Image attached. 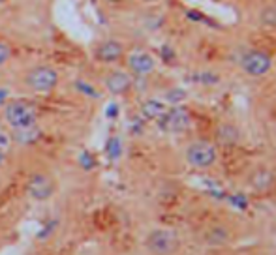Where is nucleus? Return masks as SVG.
Returning a JSON list of instances; mask_svg holds the SVG:
<instances>
[{
  "instance_id": "f257e3e1",
  "label": "nucleus",
  "mask_w": 276,
  "mask_h": 255,
  "mask_svg": "<svg viewBox=\"0 0 276 255\" xmlns=\"http://www.w3.org/2000/svg\"><path fill=\"white\" fill-rule=\"evenodd\" d=\"M38 107L26 99H10L2 109V118L15 133L30 131L38 128Z\"/></svg>"
},
{
  "instance_id": "f03ea898",
  "label": "nucleus",
  "mask_w": 276,
  "mask_h": 255,
  "mask_svg": "<svg viewBox=\"0 0 276 255\" xmlns=\"http://www.w3.org/2000/svg\"><path fill=\"white\" fill-rule=\"evenodd\" d=\"M23 83L34 94H51L60 83V73L51 64H36L28 68Z\"/></svg>"
},
{
  "instance_id": "7ed1b4c3",
  "label": "nucleus",
  "mask_w": 276,
  "mask_h": 255,
  "mask_svg": "<svg viewBox=\"0 0 276 255\" xmlns=\"http://www.w3.org/2000/svg\"><path fill=\"white\" fill-rule=\"evenodd\" d=\"M57 188H59V184L51 173L36 171L28 177L25 190L28 199H32L34 203H45V201L53 199V195L57 193Z\"/></svg>"
},
{
  "instance_id": "20e7f679",
  "label": "nucleus",
  "mask_w": 276,
  "mask_h": 255,
  "mask_svg": "<svg viewBox=\"0 0 276 255\" xmlns=\"http://www.w3.org/2000/svg\"><path fill=\"white\" fill-rule=\"evenodd\" d=\"M178 248L177 235L169 229H156L147 236V249L154 255H171Z\"/></svg>"
},
{
  "instance_id": "39448f33",
  "label": "nucleus",
  "mask_w": 276,
  "mask_h": 255,
  "mask_svg": "<svg viewBox=\"0 0 276 255\" xmlns=\"http://www.w3.org/2000/svg\"><path fill=\"white\" fill-rule=\"evenodd\" d=\"M241 66L243 70L252 77H261L265 73L270 72L272 68V59L261 49H250L243 55L241 59Z\"/></svg>"
},
{
  "instance_id": "423d86ee",
  "label": "nucleus",
  "mask_w": 276,
  "mask_h": 255,
  "mask_svg": "<svg viewBox=\"0 0 276 255\" xmlns=\"http://www.w3.org/2000/svg\"><path fill=\"white\" fill-rule=\"evenodd\" d=\"M126 66L131 75L135 77H149L156 70V60L145 49H133L126 55Z\"/></svg>"
},
{
  "instance_id": "0eeeda50",
  "label": "nucleus",
  "mask_w": 276,
  "mask_h": 255,
  "mask_svg": "<svg viewBox=\"0 0 276 255\" xmlns=\"http://www.w3.org/2000/svg\"><path fill=\"white\" fill-rule=\"evenodd\" d=\"M186 162L196 169H207L216 162V148L210 143H194L186 150Z\"/></svg>"
},
{
  "instance_id": "6e6552de",
  "label": "nucleus",
  "mask_w": 276,
  "mask_h": 255,
  "mask_svg": "<svg viewBox=\"0 0 276 255\" xmlns=\"http://www.w3.org/2000/svg\"><path fill=\"white\" fill-rule=\"evenodd\" d=\"M126 55L124 43L117 38H105L94 47V59L102 64H117Z\"/></svg>"
},
{
  "instance_id": "1a4fd4ad",
  "label": "nucleus",
  "mask_w": 276,
  "mask_h": 255,
  "mask_svg": "<svg viewBox=\"0 0 276 255\" xmlns=\"http://www.w3.org/2000/svg\"><path fill=\"white\" fill-rule=\"evenodd\" d=\"M105 90L113 94V96H124L126 92L133 86V77L130 72H122V70H113L105 75L104 79Z\"/></svg>"
},
{
  "instance_id": "9d476101",
  "label": "nucleus",
  "mask_w": 276,
  "mask_h": 255,
  "mask_svg": "<svg viewBox=\"0 0 276 255\" xmlns=\"http://www.w3.org/2000/svg\"><path fill=\"white\" fill-rule=\"evenodd\" d=\"M164 126L165 130L169 131H184L190 126V115H188V111L177 107V109H173V111H169L165 115Z\"/></svg>"
},
{
  "instance_id": "9b49d317",
  "label": "nucleus",
  "mask_w": 276,
  "mask_h": 255,
  "mask_svg": "<svg viewBox=\"0 0 276 255\" xmlns=\"http://www.w3.org/2000/svg\"><path fill=\"white\" fill-rule=\"evenodd\" d=\"M143 115L147 118H160L164 117L165 113V105L162 101H158V99H149V101H145L143 104Z\"/></svg>"
},
{
  "instance_id": "f8f14e48",
  "label": "nucleus",
  "mask_w": 276,
  "mask_h": 255,
  "mask_svg": "<svg viewBox=\"0 0 276 255\" xmlns=\"http://www.w3.org/2000/svg\"><path fill=\"white\" fill-rule=\"evenodd\" d=\"M12 59H13L12 41L8 38H2V36H0V68H4Z\"/></svg>"
},
{
  "instance_id": "ddd939ff",
  "label": "nucleus",
  "mask_w": 276,
  "mask_h": 255,
  "mask_svg": "<svg viewBox=\"0 0 276 255\" xmlns=\"http://www.w3.org/2000/svg\"><path fill=\"white\" fill-rule=\"evenodd\" d=\"M218 139H220L222 143H225V144L235 143L237 139H239V133H237V128H233V126H229V124L222 126V128L218 130Z\"/></svg>"
},
{
  "instance_id": "4468645a",
  "label": "nucleus",
  "mask_w": 276,
  "mask_h": 255,
  "mask_svg": "<svg viewBox=\"0 0 276 255\" xmlns=\"http://www.w3.org/2000/svg\"><path fill=\"white\" fill-rule=\"evenodd\" d=\"M259 21L265 26H276V6H267L265 10H261L259 13Z\"/></svg>"
},
{
  "instance_id": "2eb2a0df",
  "label": "nucleus",
  "mask_w": 276,
  "mask_h": 255,
  "mask_svg": "<svg viewBox=\"0 0 276 255\" xmlns=\"http://www.w3.org/2000/svg\"><path fill=\"white\" fill-rule=\"evenodd\" d=\"M270 182H272V177H270V173H267V171H259L256 175V178H254V184H256L259 190L267 188Z\"/></svg>"
},
{
  "instance_id": "dca6fc26",
  "label": "nucleus",
  "mask_w": 276,
  "mask_h": 255,
  "mask_svg": "<svg viewBox=\"0 0 276 255\" xmlns=\"http://www.w3.org/2000/svg\"><path fill=\"white\" fill-rule=\"evenodd\" d=\"M184 96H186V94H184L182 90H169L165 94V99H167L169 104H177V101H182Z\"/></svg>"
},
{
  "instance_id": "f3484780",
  "label": "nucleus",
  "mask_w": 276,
  "mask_h": 255,
  "mask_svg": "<svg viewBox=\"0 0 276 255\" xmlns=\"http://www.w3.org/2000/svg\"><path fill=\"white\" fill-rule=\"evenodd\" d=\"M231 201H233V205H237L239 209H246V197H244V195L231 197Z\"/></svg>"
}]
</instances>
